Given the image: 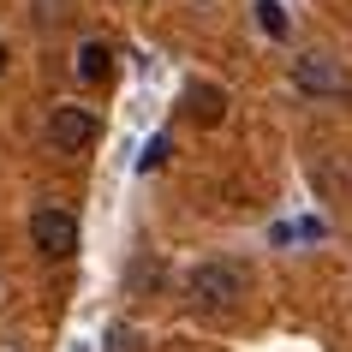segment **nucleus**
<instances>
[{
	"instance_id": "7ed1b4c3",
	"label": "nucleus",
	"mask_w": 352,
	"mask_h": 352,
	"mask_svg": "<svg viewBox=\"0 0 352 352\" xmlns=\"http://www.w3.org/2000/svg\"><path fill=\"white\" fill-rule=\"evenodd\" d=\"M96 138H102V120H96L90 108L60 102V108L48 113V149H60V155H84Z\"/></svg>"
},
{
	"instance_id": "f257e3e1",
	"label": "nucleus",
	"mask_w": 352,
	"mask_h": 352,
	"mask_svg": "<svg viewBox=\"0 0 352 352\" xmlns=\"http://www.w3.org/2000/svg\"><path fill=\"white\" fill-rule=\"evenodd\" d=\"M186 298L197 305V311H209V316L239 311V305H245V269H239V263H227V257L197 263V269L186 275Z\"/></svg>"
},
{
	"instance_id": "9d476101",
	"label": "nucleus",
	"mask_w": 352,
	"mask_h": 352,
	"mask_svg": "<svg viewBox=\"0 0 352 352\" xmlns=\"http://www.w3.org/2000/svg\"><path fill=\"white\" fill-rule=\"evenodd\" d=\"M6 66H12V54H6V42H0V78H6Z\"/></svg>"
},
{
	"instance_id": "39448f33",
	"label": "nucleus",
	"mask_w": 352,
	"mask_h": 352,
	"mask_svg": "<svg viewBox=\"0 0 352 352\" xmlns=\"http://www.w3.org/2000/svg\"><path fill=\"white\" fill-rule=\"evenodd\" d=\"M227 113V90L221 84H191L186 90V120H197V126H221Z\"/></svg>"
},
{
	"instance_id": "6e6552de",
	"label": "nucleus",
	"mask_w": 352,
	"mask_h": 352,
	"mask_svg": "<svg viewBox=\"0 0 352 352\" xmlns=\"http://www.w3.org/2000/svg\"><path fill=\"white\" fill-rule=\"evenodd\" d=\"M108 352H138V334L131 329H108Z\"/></svg>"
},
{
	"instance_id": "0eeeda50",
	"label": "nucleus",
	"mask_w": 352,
	"mask_h": 352,
	"mask_svg": "<svg viewBox=\"0 0 352 352\" xmlns=\"http://www.w3.org/2000/svg\"><path fill=\"white\" fill-rule=\"evenodd\" d=\"M257 19L269 36H287V12H280V0H257Z\"/></svg>"
},
{
	"instance_id": "1a4fd4ad",
	"label": "nucleus",
	"mask_w": 352,
	"mask_h": 352,
	"mask_svg": "<svg viewBox=\"0 0 352 352\" xmlns=\"http://www.w3.org/2000/svg\"><path fill=\"white\" fill-rule=\"evenodd\" d=\"M167 149H173V144H167V138H155V144L144 149V173H149V167H162V162H167Z\"/></svg>"
},
{
	"instance_id": "423d86ee",
	"label": "nucleus",
	"mask_w": 352,
	"mask_h": 352,
	"mask_svg": "<svg viewBox=\"0 0 352 352\" xmlns=\"http://www.w3.org/2000/svg\"><path fill=\"white\" fill-rule=\"evenodd\" d=\"M72 66H78L84 84H108V78H113V48H108V42H84Z\"/></svg>"
},
{
	"instance_id": "f03ea898",
	"label": "nucleus",
	"mask_w": 352,
	"mask_h": 352,
	"mask_svg": "<svg viewBox=\"0 0 352 352\" xmlns=\"http://www.w3.org/2000/svg\"><path fill=\"white\" fill-rule=\"evenodd\" d=\"M30 245H36V257H48V263L78 257V245H84V233H78V215H72V209L42 204L36 215H30Z\"/></svg>"
},
{
	"instance_id": "20e7f679",
	"label": "nucleus",
	"mask_w": 352,
	"mask_h": 352,
	"mask_svg": "<svg viewBox=\"0 0 352 352\" xmlns=\"http://www.w3.org/2000/svg\"><path fill=\"white\" fill-rule=\"evenodd\" d=\"M293 84H298V96H340L346 90V72H340L322 48H311V54L293 60Z\"/></svg>"
}]
</instances>
